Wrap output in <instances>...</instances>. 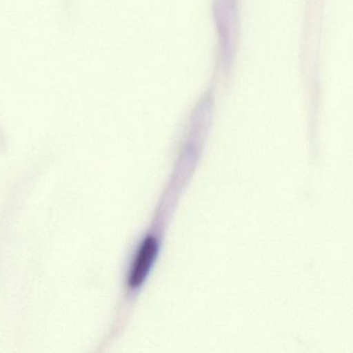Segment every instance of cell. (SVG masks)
Here are the masks:
<instances>
[{
	"label": "cell",
	"mask_w": 353,
	"mask_h": 353,
	"mask_svg": "<svg viewBox=\"0 0 353 353\" xmlns=\"http://www.w3.org/2000/svg\"><path fill=\"white\" fill-rule=\"evenodd\" d=\"M161 240L154 233H147L132 254L126 271L125 287L130 292L142 287L159 258Z\"/></svg>",
	"instance_id": "6da1fadb"
}]
</instances>
